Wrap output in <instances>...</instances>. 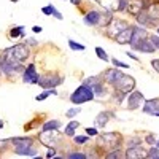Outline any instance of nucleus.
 <instances>
[{
  "mask_svg": "<svg viewBox=\"0 0 159 159\" xmlns=\"http://www.w3.org/2000/svg\"><path fill=\"white\" fill-rule=\"evenodd\" d=\"M11 142L16 145L15 147L16 154H22V156H35L37 154V150L34 148V140L30 137H15V139H11Z\"/></svg>",
  "mask_w": 159,
  "mask_h": 159,
  "instance_id": "nucleus-1",
  "label": "nucleus"
},
{
  "mask_svg": "<svg viewBox=\"0 0 159 159\" xmlns=\"http://www.w3.org/2000/svg\"><path fill=\"white\" fill-rule=\"evenodd\" d=\"M27 57H29V48L25 45H15V46L5 49V59H8V61L22 62Z\"/></svg>",
  "mask_w": 159,
  "mask_h": 159,
  "instance_id": "nucleus-2",
  "label": "nucleus"
},
{
  "mask_svg": "<svg viewBox=\"0 0 159 159\" xmlns=\"http://www.w3.org/2000/svg\"><path fill=\"white\" fill-rule=\"evenodd\" d=\"M92 99H94V91H92L89 86H86V84L80 86L70 96V100L73 103H84V102H89Z\"/></svg>",
  "mask_w": 159,
  "mask_h": 159,
  "instance_id": "nucleus-3",
  "label": "nucleus"
},
{
  "mask_svg": "<svg viewBox=\"0 0 159 159\" xmlns=\"http://www.w3.org/2000/svg\"><path fill=\"white\" fill-rule=\"evenodd\" d=\"M115 88H116V91H119V92H130V91H134V88H135V80L132 78V76H127V75H123L121 78L118 80V81L113 84Z\"/></svg>",
  "mask_w": 159,
  "mask_h": 159,
  "instance_id": "nucleus-4",
  "label": "nucleus"
},
{
  "mask_svg": "<svg viewBox=\"0 0 159 159\" xmlns=\"http://www.w3.org/2000/svg\"><path fill=\"white\" fill-rule=\"evenodd\" d=\"M61 81H62V78L57 75H45V76L38 78V84L43 89H52L54 86L61 84Z\"/></svg>",
  "mask_w": 159,
  "mask_h": 159,
  "instance_id": "nucleus-5",
  "label": "nucleus"
},
{
  "mask_svg": "<svg viewBox=\"0 0 159 159\" xmlns=\"http://www.w3.org/2000/svg\"><path fill=\"white\" fill-rule=\"evenodd\" d=\"M0 70H2L3 73H7V75H11L15 72H21L22 65L18 61H8V59H5L2 64H0Z\"/></svg>",
  "mask_w": 159,
  "mask_h": 159,
  "instance_id": "nucleus-6",
  "label": "nucleus"
},
{
  "mask_svg": "<svg viewBox=\"0 0 159 159\" xmlns=\"http://www.w3.org/2000/svg\"><path fill=\"white\" fill-rule=\"evenodd\" d=\"M150 35L147 34V30L142 29V27H134V32H132V38H130V46L134 49L139 43H142L143 40H147Z\"/></svg>",
  "mask_w": 159,
  "mask_h": 159,
  "instance_id": "nucleus-7",
  "label": "nucleus"
},
{
  "mask_svg": "<svg viewBox=\"0 0 159 159\" xmlns=\"http://www.w3.org/2000/svg\"><path fill=\"white\" fill-rule=\"evenodd\" d=\"M132 32H134V27H126V29H123L119 34L115 35V42L119 43V45H127V43H130Z\"/></svg>",
  "mask_w": 159,
  "mask_h": 159,
  "instance_id": "nucleus-8",
  "label": "nucleus"
},
{
  "mask_svg": "<svg viewBox=\"0 0 159 159\" xmlns=\"http://www.w3.org/2000/svg\"><path fill=\"white\" fill-rule=\"evenodd\" d=\"M145 102V97L140 91H130V96H129V108L130 110H137L140 107V103Z\"/></svg>",
  "mask_w": 159,
  "mask_h": 159,
  "instance_id": "nucleus-9",
  "label": "nucleus"
},
{
  "mask_svg": "<svg viewBox=\"0 0 159 159\" xmlns=\"http://www.w3.org/2000/svg\"><path fill=\"white\" fill-rule=\"evenodd\" d=\"M147 154H148V151L142 147H139V145L129 147L127 151H126V157H129V159H140V157H145Z\"/></svg>",
  "mask_w": 159,
  "mask_h": 159,
  "instance_id": "nucleus-10",
  "label": "nucleus"
},
{
  "mask_svg": "<svg viewBox=\"0 0 159 159\" xmlns=\"http://www.w3.org/2000/svg\"><path fill=\"white\" fill-rule=\"evenodd\" d=\"M102 142H107L110 145V148H118L119 142H121V137H119L118 132H111V134H103L100 137Z\"/></svg>",
  "mask_w": 159,
  "mask_h": 159,
  "instance_id": "nucleus-11",
  "label": "nucleus"
},
{
  "mask_svg": "<svg viewBox=\"0 0 159 159\" xmlns=\"http://www.w3.org/2000/svg\"><path fill=\"white\" fill-rule=\"evenodd\" d=\"M110 22H111V24H108V30H110V34L113 35V38H115V35H116V34H119L123 29H126V27H127V24H126V22H123L121 19H111Z\"/></svg>",
  "mask_w": 159,
  "mask_h": 159,
  "instance_id": "nucleus-12",
  "label": "nucleus"
},
{
  "mask_svg": "<svg viewBox=\"0 0 159 159\" xmlns=\"http://www.w3.org/2000/svg\"><path fill=\"white\" fill-rule=\"evenodd\" d=\"M135 18H137V24L143 25V27H151V25H154V22L151 21V18H150L147 10H142Z\"/></svg>",
  "mask_w": 159,
  "mask_h": 159,
  "instance_id": "nucleus-13",
  "label": "nucleus"
},
{
  "mask_svg": "<svg viewBox=\"0 0 159 159\" xmlns=\"http://www.w3.org/2000/svg\"><path fill=\"white\" fill-rule=\"evenodd\" d=\"M143 113H148V115H156V111L159 110V99H151L147 100L143 103Z\"/></svg>",
  "mask_w": 159,
  "mask_h": 159,
  "instance_id": "nucleus-14",
  "label": "nucleus"
},
{
  "mask_svg": "<svg viewBox=\"0 0 159 159\" xmlns=\"http://www.w3.org/2000/svg\"><path fill=\"white\" fill-rule=\"evenodd\" d=\"M123 75H124V73H123L121 70H118V69H110L108 72H105V80H107L110 84H115Z\"/></svg>",
  "mask_w": 159,
  "mask_h": 159,
  "instance_id": "nucleus-15",
  "label": "nucleus"
},
{
  "mask_svg": "<svg viewBox=\"0 0 159 159\" xmlns=\"http://www.w3.org/2000/svg\"><path fill=\"white\" fill-rule=\"evenodd\" d=\"M134 49H135V51H140V52H153V51H156V48L153 46V43H151L150 37H148L147 40H143L142 43H139Z\"/></svg>",
  "mask_w": 159,
  "mask_h": 159,
  "instance_id": "nucleus-16",
  "label": "nucleus"
},
{
  "mask_svg": "<svg viewBox=\"0 0 159 159\" xmlns=\"http://www.w3.org/2000/svg\"><path fill=\"white\" fill-rule=\"evenodd\" d=\"M100 13H97V11H89L88 15L84 16V22L88 24V25H99L100 24Z\"/></svg>",
  "mask_w": 159,
  "mask_h": 159,
  "instance_id": "nucleus-17",
  "label": "nucleus"
},
{
  "mask_svg": "<svg viewBox=\"0 0 159 159\" xmlns=\"http://www.w3.org/2000/svg\"><path fill=\"white\" fill-rule=\"evenodd\" d=\"M147 11H148V15H150L151 21L156 24V21H159V3H153V5H150Z\"/></svg>",
  "mask_w": 159,
  "mask_h": 159,
  "instance_id": "nucleus-18",
  "label": "nucleus"
},
{
  "mask_svg": "<svg viewBox=\"0 0 159 159\" xmlns=\"http://www.w3.org/2000/svg\"><path fill=\"white\" fill-rule=\"evenodd\" d=\"M127 7H129V11L132 13V15H135V16L139 15L142 10H145V8H143V0H137V2L127 3Z\"/></svg>",
  "mask_w": 159,
  "mask_h": 159,
  "instance_id": "nucleus-19",
  "label": "nucleus"
},
{
  "mask_svg": "<svg viewBox=\"0 0 159 159\" xmlns=\"http://www.w3.org/2000/svg\"><path fill=\"white\" fill-rule=\"evenodd\" d=\"M38 75L37 72H24V83L29 84H38Z\"/></svg>",
  "mask_w": 159,
  "mask_h": 159,
  "instance_id": "nucleus-20",
  "label": "nucleus"
},
{
  "mask_svg": "<svg viewBox=\"0 0 159 159\" xmlns=\"http://www.w3.org/2000/svg\"><path fill=\"white\" fill-rule=\"evenodd\" d=\"M110 119V113L108 111H102V113H99L97 116H96V124L99 126V127H103L105 124H107V121Z\"/></svg>",
  "mask_w": 159,
  "mask_h": 159,
  "instance_id": "nucleus-21",
  "label": "nucleus"
},
{
  "mask_svg": "<svg viewBox=\"0 0 159 159\" xmlns=\"http://www.w3.org/2000/svg\"><path fill=\"white\" fill-rule=\"evenodd\" d=\"M59 127H61V123L57 121V119H51V121L45 123L43 130H45V132H49V130H57Z\"/></svg>",
  "mask_w": 159,
  "mask_h": 159,
  "instance_id": "nucleus-22",
  "label": "nucleus"
},
{
  "mask_svg": "<svg viewBox=\"0 0 159 159\" xmlns=\"http://www.w3.org/2000/svg\"><path fill=\"white\" fill-rule=\"evenodd\" d=\"M80 126V123L78 121H72L67 127H65V135H69V137H73L75 135V129Z\"/></svg>",
  "mask_w": 159,
  "mask_h": 159,
  "instance_id": "nucleus-23",
  "label": "nucleus"
},
{
  "mask_svg": "<svg viewBox=\"0 0 159 159\" xmlns=\"http://www.w3.org/2000/svg\"><path fill=\"white\" fill-rule=\"evenodd\" d=\"M69 46H70L73 51H84V49H86V46H84V45L75 42V40H69Z\"/></svg>",
  "mask_w": 159,
  "mask_h": 159,
  "instance_id": "nucleus-24",
  "label": "nucleus"
},
{
  "mask_svg": "<svg viewBox=\"0 0 159 159\" xmlns=\"http://www.w3.org/2000/svg\"><path fill=\"white\" fill-rule=\"evenodd\" d=\"M83 83H84L86 86H89V88H94V86L99 84V78H97V76H91V78H86Z\"/></svg>",
  "mask_w": 159,
  "mask_h": 159,
  "instance_id": "nucleus-25",
  "label": "nucleus"
},
{
  "mask_svg": "<svg viewBox=\"0 0 159 159\" xmlns=\"http://www.w3.org/2000/svg\"><path fill=\"white\" fill-rule=\"evenodd\" d=\"M49 96H56V91H52V89H45V92H42L40 96H37V100L40 102V100H43V99H46V97H49Z\"/></svg>",
  "mask_w": 159,
  "mask_h": 159,
  "instance_id": "nucleus-26",
  "label": "nucleus"
},
{
  "mask_svg": "<svg viewBox=\"0 0 159 159\" xmlns=\"http://www.w3.org/2000/svg\"><path fill=\"white\" fill-rule=\"evenodd\" d=\"M96 54H97L102 61H105V62H108V59H110V57H108V54H107V52H105L100 46H97V48H96Z\"/></svg>",
  "mask_w": 159,
  "mask_h": 159,
  "instance_id": "nucleus-27",
  "label": "nucleus"
},
{
  "mask_svg": "<svg viewBox=\"0 0 159 159\" xmlns=\"http://www.w3.org/2000/svg\"><path fill=\"white\" fill-rule=\"evenodd\" d=\"M18 35H24V25H19V27H15L11 30V34H10V37H18Z\"/></svg>",
  "mask_w": 159,
  "mask_h": 159,
  "instance_id": "nucleus-28",
  "label": "nucleus"
},
{
  "mask_svg": "<svg viewBox=\"0 0 159 159\" xmlns=\"http://www.w3.org/2000/svg\"><path fill=\"white\" fill-rule=\"evenodd\" d=\"M147 156H148V157H156V159H159V148H157V147H153V148H150Z\"/></svg>",
  "mask_w": 159,
  "mask_h": 159,
  "instance_id": "nucleus-29",
  "label": "nucleus"
},
{
  "mask_svg": "<svg viewBox=\"0 0 159 159\" xmlns=\"http://www.w3.org/2000/svg\"><path fill=\"white\" fill-rule=\"evenodd\" d=\"M150 40L156 49H159V35H150Z\"/></svg>",
  "mask_w": 159,
  "mask_h": 159,
  "instance_id": "nucleus-30",
  "label": "nucleus"
},
{
  "mask_svg": "<svg viewBox=\"0 0 159 159\" xmlns=\"http://www.w3.org/2000/svg\"><path fill=\"white\" fill-rule=\"evenodd\" d=\"M52 11H54V7H52V5H48V7H43L42 8L43 15H52Z\"/></svg>",
  "mask_w": 159,
  "mask_h": 159,
  "instance_id": "nucleus-31",
  "label": "nucleus"
},
{
  "mask_svg": "<svg viewBox=\"0 0 159 159\" xmlns=\"http://www.w3.org/2000/svg\"><path fill=\"white\" fill-rule=\"evenodd\" d=\"M111 62L115 64V67H123V69H129V65L124 64V62H119L118 59H111Z\"/></svg>",
  "mask_w": 159,
  "mask_h": 159,
  "instance_id": "nucleus-32",
  "label": "nucleus"
},
{
  "mask_svg": "<svg viewBox=\"0 0 159 159\" xmlns=\"http://www.w3.org/2000/svg\"><path fill=\"white\" fill-rule=\"evenodd\" d=\"M86 134L88 135H91V137H94V135H97L99 132H97V129L96 127H86Z\"/></svg>",
  "mask_w": 159,
  "mask_h": 159,
  "instance_id": "nucleus-33",
  "label": "nucleus"
},
{
  "mask_svg": "<svg viewBox=\"0 0 159 159\" xmlns=\"http://www.w3.org/2000/svg\"><path fill=\"white\" fill-rule=\"evenodd\" d=\"M121 156H123V153L119 151V150L111 151V153H108V154H107V157H108V159H111V157H121Z\"/></svg>",
  "mask_w": 159,
  "mask_h": 159,
  "instance_id": "nucleus-34",
  "label": "nucleus"
},
{
  "mask_svg": "<svg viewBox=\"0 0 159 159\" xmlns=\"http://www.w3.org/2000/svg\"><path fill=\"white\" fill-rule=\"evenodd\" d=\"M69 157H70V159H84L86 156H84L83 153H70Z\"/></svg>",
  "mask_w": 159,
  "mask_h": 159,
  "instance_id": "nucleus-35",
  "label": "nucleus"
},
{
  "mask_svg": "<svg viewBox=\"0 0 159 159\" xmlns=\"http://www.w3.org/2000/svg\"><path fill=\"white\" fill-rule=\"evenodd\" d=\"M80 111H81V110H80V108H72V110H69L67 113H65V115H67V118H72V116H76Z\"/></svg>",
  "mask_w": 159,
  "mask_h": 159,
  "instance_id": "nucleus-36",
  "label": "nucleus"
},
{
  "mask_svg": "<svg viewBox=\"0 0 159 159\" xmlns=\"http://www.w3.org/2000/svg\"><path fill=\"white\" fill-rule=\"evenodd\" d=\"M145 140H147V143H150V145H156V139H154L153 134L147 135V137H145Z\"/></svg>",
  "mask_w": 159,
  "mask_h": 159,
  "instance_id": "nucleus-37",
  "label": "nucleus"
},
{
  "mask_svg": "<svg viewBox=\"0 0 159 159\" xmlns=\"http://www.w3.org/2000/svg\"><path fill=\"white\" fill-rule=\"evenodd\" d=\"M139 143H140V139H137V137L135 139H130L129 143H127V148L129 147H135V145H139Z\"/></svg>",
  "mask_w": 159,
  "mask_h": 159,
  "instance_id": "nucleus-38",
  "label": "nucleus"
},
{
  "mask_svg": "<svg viewBox=\"0 0 159 159\" xmlns=\"http://www.w3.org/2000/svg\"><path fill=\"white\" fill-rule=\"evenodd\" d=\"M88 142V137H75V143L81 145V143H86Z\"/></svg>",
  "mask_w": 159,
  "mask_h": 159,
  "instance_id": "nucleus-39",
  "label": "nucleus"
},
{
  "mask_svg": "<svg viewBox=\"0 0 159 159\" xmlns=\"http://www.w3.org/2000/svg\"><path fill=\"white\" fill-rule=\"evenodd\" d=\"M151 65L154 67V70L159 73V59H153V61H151Z\"/></svg>",
  "mask_w": 159,
  "mask_h": 159,
  "instance_id": "nucleus-40",
  "label": "nucleus"
},
{
  "mask_svg": "<svg viewBox=\"0 0 159 159\" xmlns=\"http://www.w3.org/2000/svg\"><path fill=\"white\" fill-rule=\"evenodd\" d=\"M11 140H0V150H3V148H7V145L10 143Z\"/></svg>",
  "mask_w": 159,
  "mask_h": 159,
  "instance_id": "nucleus-41",
  "label": "nucleus"
},
{
  "mask_svg": "<svg viewBox=\"0 0 159 159\" xmlns=\"http://www.w3.org/2000/svg\"><path fill=\"white\" fill-rule=\"evenodd\" d=\"M52 16H56L57 19H62V18H64V16H62V13H59L57 10H54V11H52Z\"/></svg>",
  "mask_w": 159,
  "mask_h": 159,
  "instance_id": "nucleus-42",
  "label": "nucleus"
},
{
  "mask_svg": "<svg viewBox=\"0 0 159 159\" xmlns=\"http://www.w3.org/2000/svg\"><path fill=\"white\" fill-rule=\"evenodd\" d=\"M127 56H129L130 59H134V61H137V62H139V57H135V56H134V52H130V51H129V52H127Z\"/></svg>",
  "mask_w": 159,
  "mask_h": 159,
  "instance_id": "nucleus-43",
  "label": "nucleus"
},
{
  "mask_svg": "<svg viewBox=\"0 0 159 159\" xmlns=\"http://www.w3.org/2000/svg\"><path fill=\"white\" fill-rule=\"evenodd\" d=\"M32 30H34V32H37V34H38V32H42V27H40V25H35V27H34V29H32Z\"/></svg>",
  "mask_w": 159,
  "mask_h": 159,
  "instance_id": "nucleus-44",
  "label": "nucleus"
},
{
  "mask_svg": "<svg viewBox=\"0 0 159 159\" xmlns=\"http://www.w3.org/2000/svg\"><path fill=\"white\" fill-rule=\"evenodd\" d=\"M70 2H72L73 5H80V0H70Z\"/></svg>",
  "mask_w": 159,
  "mask_h": 159,
  "instance_id": "nucleus-45",
  "label": "nucleus"
},
{
  "mask_svg": "<svg viewBox=\"0 0 159 159\" xmlns=\"http://www.w3.org/2000/svg\"><path fill=\"white\" fill-rule=\"evenodd\" d=\"M156 147L159 148V140H156Z\"/></svg>",
  "mask_w": 159,
  "mask_h": 159,
  "instance_id": "nucleus-46",
  "label": "nucleus"
},
{
  "mask_svg": "<svg viewBox=\"0 0 159 159\" xmlns=\"http://www.w3.org/2000/svg\"><path fill=\"white\" fill-rule=\"evenodd\" d=\"M154 116H159V110H157V111H156V115H154Z\"/></svg>",
  "mask_w": 159,
  "mask_h": 159,
  "instance_id": "nucleus-47",
  "label": "nucleus"
}]
</instances>
